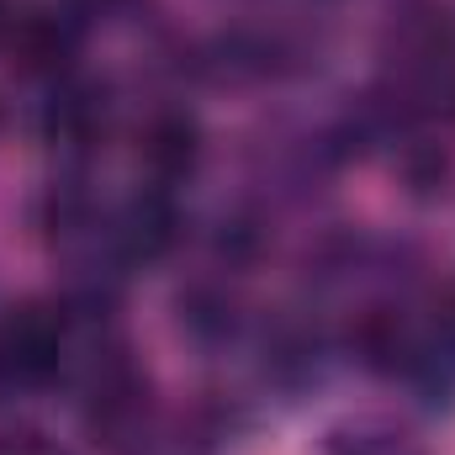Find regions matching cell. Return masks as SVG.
Returning a JSON list of instances; mask_svg holds the SVG:
<instances>
[{"instance_id":"cell-1","label":"cell","mask_w":455,"mask_h":455,"mask_svg":"<svg viewBox=\"0 0 455 455\" xmlns=\"http://www.w3.org/2000/svg\"><path fill=\"white\" fill-rule=\"evenodd\" d=\"M64 339L69 323L59 307L43 302H21L0 318V387H43L59 376L64 365Z\"/></svg>"},{"instance_id":"cell-2","label":"cell","mask_w":455,"mask_h":455,"mask_svg":"<svg viewBox=\"0 0 455 455\" xmlns=\"http://www.w3.org/2000/svg\"><path fill=\"white\" fill-rule=\"evenodd\" d=\"M381 53H387V75H424L451 64V16L435 0H408L387 32H381Z\"/></svg>"},{"instance_id":"cell-3","label":"cell","mask_w":455,"mask_h":455,"mask_svg":"<svg viewBox=\"0 0 455 455\" xmlns=\"http://www.w3.org/2000/svg\"><path fill=\"white\" fill-rule=\"evenodd\" d=\"M5 48H11V64L21 75L59 80L69 69L75 48H80V16H69V11H21L5 27Z\"/></svg>"},{"instance_id":"cell-4","label":"cell","mask_w":455,"mask_h":455,"mask_svg":"<svg viewBox=\"0 0 455 455\" xmlns=\"http://www.w3.org/2000/svg\"><path fill=\"white\" fill-rule=\"evenodd\" d=\"M138 159H143V170H148L159 186L191 175L196 159H202V127H196V116L180 112V107L148 112V122L138 127Z\"/></svg>"},{"instance_id":"cell-5","label":"cell","mask_w":455,"mask_h":455,"mask_svg":"<svg viewBox=\"0 0 455 455\" xmlns=\"http://www.w3.org/2000/svg\"><path fill=\"white\" fill-rule=\"evenodd\" d=\"M180 243V212L170 202V191H138L112 223V249L122 259H159Z\"/></svg>"},{"instance_id":"cell-6","label":"cell","mask_w":455,"mask_h":455,"mask_svg":"<svg viewBox=\"0 0 455 455\" xmlns=\"http://www.w3.org/2000/svg\"><path fill=\"white\" fill-rule=\"evenodd\" d=\"M344 349H349L365 371H413V360H419L424 344L413 339V329H408L403 313H392V307H365V313L349 318Z\"/></svg>"},{"instance_id":"cell-7","label":"cell","mask_w":455,"mask_h":455,"mask_svg":"<svg viewBox=\"0 0 455 455\" xmlns=\"http://www.w3.org/2000/svg\"><path fill=\"white\" fill-rule=\"evenodd\" d=\"M43 127L53 143L64 148H91L101 132H107V96L101 85H85V80H64L43 112Z\"/></svg>"},{"instance_id":"cell-8","label":"cell","mask_w":455,"mask_h":455,"mask_svg":"<svg viewBox=\"0 0 455 455\" xmlns=\"http://www.w3.org/2000/svg\"><path fill=\"white\" fill-rule=\"evenodd\" d=\"M175 323L191 344H228L243 318H238V297L223 281H191L175 297Z\"/></svg>"},{"instance_id":"cell-9","label":"cell","mask_w":455,"mask_h":455,"mask_svg":"<svg viewBox=\"0 0 455 455\" xmlns=\"http://www.w3.org/2000/svg\"><path fill=\"white\" fill-rule=\"evenodd\" d=\"M265 371L286 387H302L318 376V334L302 329V323H281L270 339H265Z\"/></svg>"},{"instance_id":"cell-10","label":"cell","mask_w":455,"mask_h":455,"mask_svg":"<svg viewBox=\"0 0 455 455\" xmlns=\"http://www.w3.org/2000/svg\"><path fill=\"white\" fill-rule=\"evenodd\" d=\"M397 175H403L408 196L429 202V196H440L445 180H451V154H445L440 143H429V138H408L403 154H397Z\"/></svg>"},{"instance_id":"cell-11","label":"cell","mask_w":455,"mask_h":455,"mask_svg":"<svg viewBox=\"0 0 455 455\" xmlns=\"http://www.w3.org/2000/svg\"><path fill=\"white\" fill-rule=\"evenodd\" d=\"M323 455H419V445L403 435V429H387V424H360V429H339L329 440Z\"/></svg>"},{"instance_id":"cell-12","label":"cell","mask_w":455,"mask_h":455,"mask_svg":"<svg viewBox=\"0 0 455 455\" xmlns=\"http://www.w3.org/2000/svg\"><path fill=\"white\" fill-rule=\"evenodd\" d=\"M259 249H265V228L254 223V218H223L218 233H212V254H218V265H228V270L254 265Z\"/></svg>"},{"instance_id":"cell-13","label":"cell","mask_w":455,"mask_h":455,"mask_svg":"<svg viewBox=\"0 0 455 455\" xmlns=\"http://www.w3.org/2000/svg\"><path fill=\"white\" fill-rule=\"evenodd\" d=\"M435 344L455 360V281L435 297Z\"/></svg>"},{"instance_id":"cell-14","label":"cell","mask_w":455,"mask_h":455,"mask_svg":"<svg viewBox=\"0 0 455 455\" xmlns=\"http://www.w3.org/2000/svg\"><path fill=\"white\" fill-rule=\"evenodd\" d=\"M0 455H59V445H48L43 435H11L0 440Z\"/></svg>"},{"instance_id":"cell-15","label":"cell","mask_w":455,"mask_h":455,"mask_svg":"<svg viewBox=\"0 0 455 455\" xmlns=\"http://www.w3.org/2000/svg\"><path fill=\"white\" fill-rule=\"evenodd\" d=\"M116 5H122V0H69V5H64V11H69V16H80V21H85V16H112Z\"/></svg>"}]
</instances>
